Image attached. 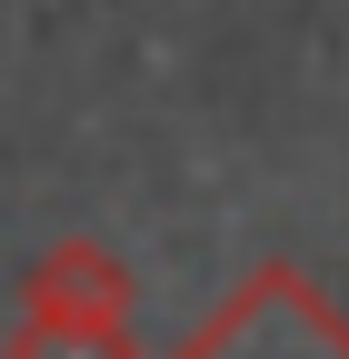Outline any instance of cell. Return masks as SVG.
<instances>
[{"label": "cell", "instance_id": "1", "mask_svg": "<svg viewBox=\"0 0 349 359\" xmlns=\"http://www.w3.org/2000/svg\"><path fill=\"white\" fill-rule=\"evenodd\" d=\"M170 359H349V309L299 259H259L240 290H220L180 330Z\"/></svg>", "mask_w": 349, "mask_h": 359}, {"label": "cell", "instance_id": "2", "mask_svg": "<svg viewBox=\"0 0 349 359\" xmlns=\"http://www.w3.org/2000/svg\"><path fill=\"white\" fill-rule=\"evenodd\" d=\"M20 309L30 320H130V259L70 230L20 269Z\"/></svg>", "mask_w": 349, "mask_h": 359}, {"label": "cell", "instance_id": "3", "mask_svg": "<svg viewBox=\"0 0 349 359\" xmlns=\"http://www.w3.org/2000/svg\"><path fill=\"white\" fill-rule=\"evenodd\" d=\"M0 359H140V339H130V320H30L20 309Z\"/></svg>", "mask_w": 349, "mask_h": 359}]
</instances>
